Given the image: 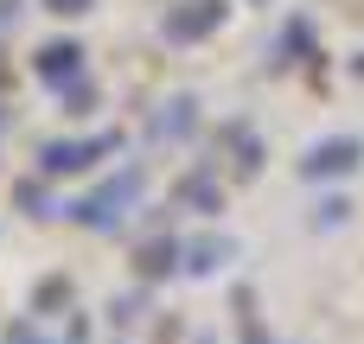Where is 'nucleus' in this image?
I'll return each instance as SVG.
<instances>
[{
  "mask_svg": "<svg viewBox=\"0 0 364 344\" xmlns=\"http://www.w3.org/2000/svg\"><path fill=\"white\" fill-rule=\"evenodd\" d=\"M70 64H83L77 45H45V51H38V77H64Z\"/></svg>",
  "mask_w": 364,
  "mask_h": 344,
  "instance_id": "1",
  "label": "nucleus"
},
{
  "mask_svg": "<svg viewBox=\"0 0 364 344\" xmlns=\"http://www.w3.org/2000/svg\"><path fill=\"white\" fill-rule=\"evenodd\" d=\"M51 13H90V0H51Z\"/></svg>",
  "mask_w": 364,
  "mask_h": 344,
  "instance_id": "2",
  "label": "nucleus"
}]
</instances>
